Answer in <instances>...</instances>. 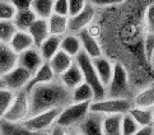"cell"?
Wrapping results in <instances>:
<instances>
[{
  "mask_svg": "<svg viewBox=\"0 0 154 135\" xmlns=\"http://www.w3.org/2000/svg\"><path fill=\"white\" fill-rule=\"evenodd\" d=\"M60 50H61L63 52H65V54H68L70 57L74 59L82 51L78 36L71 35V33L64 35L61 37V40H60Z\"/></svg>",
  "mask_w": 154,
  "mask_h": 135,
  "instance_id": "22",
  "label": "cell"
},
{
  "mask_svg": "<svg viewBox=\"0 0 154 135\" xmlns=\"http://www.w3.org/2000/svg\"><path fill=\"white\" fill-rule=\"evenodd\" d=\"M134 107H140V109H150L154 105V89L153 85H149L145 89L140 91L134 97Z\"/></svg>",
  "mask_w": 154,
  "mask_h": 135,
  "instance_id": "28",
  "label": "cell"
},
{
  "mask_svg": "<svg viewBox=\"0 0 154 135\" xmlns=\"http://www.w3.org/2000/svg\"><path fill=\"white\" fill-rule=\"evenodd\" d=\"M129 115L134 118V121L140 127L153 126V107L150 109H140V107H131Z\"/></svg>",
  "mask_w": 154,
  "mask_h": 135,
  "instance_id": "23",
  "label": "cell"
},
{
  "mask_svg": "<svg viewBox=\"0 0 154 135\" xmlns=\"http://www.w3.org/2000/svg\"><path fill=\"white\" fill-rule=\"evenodd\" d=\"M89 105L91 102H82V103H69L68 106L63 107L55 125L63 129L79 125L89 113Z\"/></svg>",
  "mask_w": 154,
  "mask_h": 135,
  "instance_id": "3",
  "label": "cell"
},
{
  "mask_svg": "<svg viewBox=\"0 0 154 135\" xmlns=\"http://www.w3.org/2000/svg\"><path fill=\"white\" fill-rule=\"evenodd\" d=\"M140 129L129 113H125L121 117V135H133Z\"/></svg>",
  "mask_w": 154,
  "mask_h": 135,
  "instance_id": "32",
  "label": "cell"
},
{
  "mask_svg": "<svg viewBox=\"0 0 154 135\" xmlns=\"http://www.w3.org/2000/svg\"><path fill=\"white\" fill-rule=\"evenodd\" d=\"M61 109H52L45 112L37 113V115L27 117L23 122H20L24 127H27L29 131H33L37 134H43L46 130L52 127L56 122V118L59 116Z\"/></svg>",
  "mask_w": 154,
  "mask_h": 135,
  "instance_id": "7",
  "label": "cell"
},
{
  "mask_svg": "<svg viewBox=\"0 0 154 135\" xmlns=\"http://www.w3.org/2000/svg\"><path fill=\"white\" fill-rule=\"evenodd\" d=\"M66 135H79V133H78V131H75V130H71V131L66 133Z\"/></svg>",
  "mask_w": 154,
  "mask_h": 135,
  "instance_id": "42",
  "label": "cell"
},
{
  "mask_svg": "<svg viewBox=\"0 0 154 135\" xmlns=\"http://www.w3.org/2000/svg\"><path fill=\"white\" fill-rule=\"evenodd\" d=\"M69 5V17L78 14L80 10H83V8L87 5V0H68Z\"/></svg>",
  "mask_w": 154,
  "mask_h": 135,
  "instance_id": "36",
  "label": "cell"
},
{
  "mask_svg": "<svg viewBox=\"0 0 154 135\" xmlns=\"http://www.w3.org/2000/svg\"><path fill=\"white\" fill-rule=\"evenodd\" d=\"M47 63L50 65L55 77H60L65 70L70 68V65L74 63V59L70 57L68 54L63 52L61 50H59Z\"/></svg>",
  "mask_w": 154,
  "mask_h": 135,
  "instance_id": "18",
  "label": "cell"
},
{
  "mask_svg": "<svg viewBox=\"0 0 154 135\" xmlns=\"http://www.w3.org/2000/svg\"><path fill=\"white\" fill-rule=\"evenodd\" d=\"M93 92L87 83L82 82L78 87L70 91V103H82V102H92Z\"/></svg>",
  "mask_w": 154,
  "mask_h": 135,
  "instance_id": "25",
  "label": "cell"
},
{
  "mask_svg": "<svg viewBox=\"0 0 154 135\" xmlns=\"http://www.w3.org/2000/svg\"><path fill=\"white\" fill-rule=\"evenodd\" d=\"M36 19H37V17H36V14L32 12V9L17 10V13H15L14 18H13V23L15 26V28H17V31L27 32Z\"/></svg>",
  "mask_w": 154,
  "mask_h": 135,
  "instance_id": "24",
  "label": "cell"
},
{
  "mask_svg": "<svg viewBox=\"0 0 154 135\" xmlns=\"http://www.w3.org/2000/svg\"><path fill=\"white\" fill-rule=\"evenodd\" d=\"M0 135H40L29 131L19 122H9L0 118Z\"/></svg>",
  "mask_w": 154,
  "mask_h": 135,
  "instance_id": "26",
  "label": "cell"
},
{
  "mask_svg": "<svg viewBox=\"0 0 154 135\" xmlns=\"http://www.w3.org/2000/svg\"><path fill=\"white\" fill-rule=\"evenodd\" d=\"M55 78L56 77L54 75L50 65H48V63L45 61L40 68H38V70L36 73H33L31 75V79H29V82L27 83L24 91L29 92L32 88H35V87H37V85H40V84L51 83V82L55 80Z\"/></svg>",
  "mask_w": 154,
  "mask_h": 135,
  "instance_id": "13",
  "label": "cell"
},
{
  "mask_svg": "<svg viewBox=\"0 0 154 135\" xmlns=\"http://www.w3.org/2000/svg\"><path fill=\"white\" fill-rule=\"evenodd\" d=\"M8 45L15 54H17V55H19L20 52L28 50V48H31V47H35L33 41H32L31 36L28 35V32H24V31H17L15 32L13 38L10 40V42Z\"/></svg>",
  "mask_w": 154,
  "mask_h": 135,
  "instance_id": "19",
  "label": "cell"
},
{
  "mask_svg": "<svg viewBox=\"0 0 154 135\" xmlns=\"http://www.w3.org/2000/svg\"><path fill=\"white\" fill-rule=\"evenodd\" d=\"M129 78L128 72L121 63L113 64L112 77L106 87V97L108 98H128Z\"/></svg>",
  "mask_w": 154,
  "mask_h": 135,
  "instance_id": "4",
  "label": "cell"
},
{
  "mask_svg": "<svg viewBox=\"0 0 154 135\" xmlns=\"http://www.w3.org/2000/svg\"><path fill=\"white\" fill-rule=\"evenodd\" d=\"M47 27L50 36L63 37L64 35L68 33V17L51 14L47 19Z\"/></svg>",
  "mask_w": 154,
  "mask_h": 135,
  "instance_id": "20",
  "label": "cell"
},
{
  "mask_svg": "<svg viewBox=\"0 0 154 135\" xmlns=\"http://www.w3.org/2000/svg\"><path fill=\"white\" fill-rule=\"evenodd\" d=\"M28 35L31 36L32 41H33V46L36 48L40 47V45L45 41L50 33H48V27H47V19L37 18L32 26L28 28Z\"/></svg>",
  "mask_w": 154,
  "mask_h": 135,
  "instance_id": "16",
  "label": "cell"
},
{
  "mask_svg": "<svg viewBox=\"0 0 154 135\" xmlns=\"http://www.w3.org/2000/svg\"><path fill=\"white\" fill-rule=\"evenodd\" d=\"M122 115H109L102 118V135H121Z\"/></svg>",
  "mask_w": 154,
  "mask_h": 135,
  "instance_id": "27",
  "label": "cell"
},
{
  "mask_svg": "<svg viewBox=\"0 0 154 135\" xmlns=\"http://www.w3.org/2000/svg\"><path fill=\"white\" fill-rule=\"evenodd\" d=\"M59 80H60V83L69 91L78 87V85L83 82V77H82V73H80V70H79L75 61L71 64L69 69H66L61 75H60Z\"/></svg>",
  "mask_w": 154,
  "mask_h": 135,
  "instance_id": "17",
  "label": "cell"
},
{
  "mask_svg": "<svg viewBox=\"0 0 154 135\" xmlns=\"http://www.w3.org/2000/svg\"><path fill=\"white\" fill-rule=\"evenodd\" d=\"M29 116V102H28V93L22 89L15 92L14 100L12 105L3 116V120L9 122H23Z\"/></svg>",
  "mask_w": 154,
  "mask_h": 135,
  "instance_id": "6",
  "label": "cell"
},
{
  "mask_svg": "<svg viewBox=\"0 0 154 135\" xmlns=\"http://www.w3.org/2000/svg\"><path fill=\"white\" fill-rule=\"evenodd\" d=\"M74 61L76 63V65H78L80 73H82L83 82L89 85L93 92V101H101V100L106 98V88L103 87L101 80L98 79V75L92 65L91 59L88 57L83 51H80L78 55L74 57Z\"/></svg>",
  "mask_w": 154,
  "mask_h": 135,
  "instance_id": "2",
  "label": "cell"
},
{
  "mask_svg": "<svg viewBox=\"0 0 154 135\" xmlns=\"http://www.w3.org/2000/svg\"><path fill=\"white\" fill-rule=\"evenodd\" d=\"M40 135H47V134H46V133H43V134H40Z\"/></svg>",
  "mask_w": 154,
  "mask_h": 135,
  "instance_id": "43",
  "label": "cell"
},
{
  "mask_svg": "<svg viewBox=\"0 0 154 135\" xmlns=\"http://www.w3.org/2000/svg\"><path fill=\"white\" fill-rule=\"evenodd\" d=\"M52 3L54 0H33L31 9L37 18L48 19V17L52 14Z\"/></svg>",
  "mask_w": 154,
  "mask_h": 135,
  "instance_id": "29",
  "label": "cell"
},
{
  "mask_svg": "<svg viewBox=\"0 0 154 135\" xmlns=\"http://www.w3.org/2000/svg\"><path fill=\"white\" fill-rule=\"evenodd\" d=\"M78 40L80 42V48L85 55L89 59H96L102 56V50L101 46L98 44V41L96 40L94 36H92L87 29L79 32L78 35Z\"/></svg>",
  "mask_w": 154,
  "mask_h": 135,
  "instance_id": "12",
  "label": "cell"
},
{
  "mask_svg": "<svg viewBox=\"0 0 154 135\" xmlns=\"http://www.w3.org/2000/svg\"><path fill=\"white\" fill-rule=\"evenodd\" d=\"M145 24L149 33H153L154 29V5L153 3H150L148 5V8L145 10Z\"/></svg>",
  "mask_w": 154,
  "mask_h": 135,
  "instance_id": "37",
  "label": "cell"
},
{
  "mask_svg": "<svg viewBox=\"0 0 154 135\" xmlns=\"http://www.w3.org/2000/svg\"><path fill=\"white\" fill-rule=\"evenodd\" d=\"M14 96H15L14 92L9 91L4 87H0V118H3L5 112L8 111L10 105H12Z\"/></svg>",
  "mask_w": 154,
  "mask_h": 135,
  "instance_id": "31",
  "label": "cell"
},
{
  "mask_svg": "<svg viewBox=\"0 0 154 135\" xmlns=\"http://www.w3.org/2000/svg\"><path fill=\"white\" fill-rule=\"evenodd\" d=\"M133 135H153V126H145V127H140L136 133Z\"/></svg>",
  "mask_w": 154,
  "mask_h": 135,
  "instance_id": "40",
  "label": "cell"
},
{
  "mask_svg": "<svg viewBox=\"0 0 154 135\" xmlns=\"http://www.w3.org/2000/svg\"><path fill=\"white\" fill-rule=\"evenodd\" d=\"M91 60H92V65H93V68H94L96 73L98 75V79L101 80L103 87L106 88L108 85V83H109V80H111V77H112L113 64L104 56L91 59Z\"/></svg>",
  "mask_w": 154,
  "mask_h": 135,
  "instance_id": "15",
  "label": "cell"
},
{
  "mask_svg": "<svg viewBox=\"0 0 154 135\" xmlns=\"http://www.w3.org/2000/svg\"><path fill=\"white\" fill-rule=\"evenodd\" d=\"M29 79H31V73L19 65L13 68L9 73H7L0 78L3 87L14 92V93L24 89L27 83L29 82Z\"/></svg>",
  "mask_w": 154,
  "mask_h": 135,
  "instance_id": "8",
  "label": "cell"
},
{
  "mask_svg": "<svg viewBox=\"0 0 154 135\" xmlns=\"http://www.w3.org/2000/svg\"><path fill=\"white\" fill-rule=\"evenodd\" d=\"M13 4L15 10H24V9H31V5L33 0H9Z\"/></svg>",
  "mask_w": 154,
  "mask_h": 135,
  "instance_id": "39",
  "label": "cell"
},
{
  "mask_svg": "<svg viewBox=\"0 0 154 135\" xmlns=\"http://www.w3.org/2000/svg\"><path fill=\"white\" fill-rule=\"evenodd\" d=\"M60 40L61 37L57 36H48L38 47V52L43 61H48L50 59L60 50Z\"/></svg>",
  "mask_w": 154,
  "mask_h": 135,
  "instance_id": "21",
  "label": "cell"
},
{
  "mask_svg": "<svg viewBox=\"0 0 154 135\" xmlns=\"http://www.w3.org/2000/svg\"><path fill=\"white\" fill-rule=\"evenodd\" d=\"M133 107L129 98H108L101 101H92L89 105V112L100 113L102 116L109 115H125Z\"/></svg>",
  "mask_w": 154,
  "mask_h": 135,
  "instance_id": "5",
  "label": "cell"
},
{
  "mask_svg": "<svg viewBox=\"0 0 154 135\" xmlns=\"http://www.w3.org/2000/svg\"><path fill=\"white\" fill-rule=\"evenodd\" d=\"M43 63H45V61L42 60L40 52H38V48L31 47V48H28V50L20 52L18 55L17 65H19L23 69H26L27 72H29L31 75H32L33 73L37 72L38 68H40Z\"/></svg>",
  "mask_w": 154,
  "mask_h": 135,
  "instance_id": "10",
  "label": "cell"
},
{
  "mask_svg": "<svg viewBox=\"0 0 154 135\" xmlns=\"http://www.w3.org/2000/svg\"><path fill=\"white\" fill-rule=\"evenodd\" d=\"M52 14L69 17V5L68 0H54L52 3Z\"/></svg>",
  "mask_w": 154,
  "mask_h": 135,
  "instance_id": "34",
  "label": "cell"
},
{
  "mask_svg": "<svg viewBox=\"0 0 154 135\" xmlns=\"http://www.w3.org/2000/svg\"><path fill=\"white\" fill-rule=\"evenodd\" d=\"M47 135H66V131H65V129L55 125V126L51 129L50 134H47Z\"/></svg>",
  "mask_w": 154,
  "mask_h": 135,
  "instance_id": "41",
  "label": "cell"
},
{
  "mask_svg": "<svg viewBox=\"0 0 154 135\" xmlns=\"http://www.w3.org/2000/svg\"><path fill=\"white\" fill-rule=\"evenodd\" d=\"M153 51H154V36L153 33L148 32L146 38H145V45H144V52H145L146 61L150 65H153Z\"/></svg>",
  "mask_w": 154,
  "mask_h": 135,
  "instance_id": "35",
  "label": "cell"
},
{
  "mask_svg": "<svg viewBox=\"0 0 154 135\" xmlns=\"http://www.w3.org/2000/svg\"><path fill=\"white\" fill-rule=\"evenodd\" d=\"M94 19V7L88 4L73 17H68V33L78 35L79 32L89 28L92 20Z\"/></svg>",
  "mask_w": 154,
  "mask_h": 135,
  "instance_id": "9",
  "label": "cell"
},
{
  "mask_svg": "<svg viewBox=\"0 0 154 135\" xmlns=\"http://www.w3.org/2000/svg\"><path fill=\"white\" fill-rule=\"evenodd\" d=\"M17 10L9 0H0V20H13Z\"/></svg>",
  "mask_w": 154,
  "mask_h": 135,
  "instance_id": "33",
  "label": "cell"
},
{
  "mask_svg": "<svg viewBox=\"0 0 154 135\" xmlns=\"http://www.w3.org/2000/svg\"><path fill=\"white\" fill-rule=\"evenodd\" d=\"M15 32H17V28L13 20H0V42L9 44Z\"/></svg>",
  "mask_w": 154,
  "mask_h": 135,
  "instance_id": "30",
  "label": "cell"
},
{
  "mask_svg": "<svg viewBox=\"0 0 154 135\" xmlns=\"http://www.w3.org/2000/svg\"><path fill=\"white\" fill-rule=\"evenodd\" d=\"M102 118L100 113L89 112L78 125L79 135H102Z\"/></svg>",
  "mask_w": 154,
  "mask_h": 135,
  "instance_id": "11",
  "label": "cell"
},
{
  "mask_svg": "<svg viewBox=\"0 0 154 135\" xmlns=\"http://www.w3.org/2000/svg\"><path fill=\"white\" fill-rule=\"evenodd\" d=\"M125 0H87L88 4L92 7H111V5H117L124 3Z\"/></svg>",
  "mask_w": 154,
  "mask_h": 135,
  "instance_id": "38",
  "label": "cell"
},
{
  "mask_svg": "<svg viewBox=\"0 0 154 135\" xmlns=\"http://www.w3.org/2000/svg\"><path fill=\"white\" fill-rule=\"evenodd\" d=\"M27 93L29 102V116L52 109H63L70 103V91L56 80L40 84Z\"/></svg>",
  "mask_w": 154,
  "mask_h": 135,
  "instance_id": "1",
  "label": "cell"
},
{
  "mask_svg": "<svg viewBox=\"0 0 154 135\" xmlns=\"http://www.w3.org/2000/svg\"><path fill=\"white\" fill-rule=\"evenodd\" d=\"M18 55L15 54L8 44L0 42V78L9 73L13 68L17 66Z\"/></svg>",
  "mask_w": 154,
  "mask_h": 135,
  "instance_id": "14",
  "label": "cell"
}]
</instances>
